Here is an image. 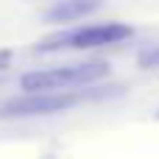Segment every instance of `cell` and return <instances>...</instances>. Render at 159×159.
I'll use <instances>...</instances> for the list:
<instances>
[{
    "label": "cell",
    "mask_w": 159,
    "mask_h": 159,
    "mask_svg": "<svg viewBox=\"0 0 159 159\" xmlns=\"http://www.w3.org/2000/svg\"><path fill=\"white\" fill-rule=\"evenodd\" d=\"M134 31L126 22H98V25H84L75 31H59L48 39H42L36 48L39 50H87V48H106L115 42L129 39Z\"/></svg>",
    "instance_id": "1"
},
{
    "label": "cell",
    "mask_w": 159,
    "mask_h": 159,
    "mask_svg": "<svg viewBox=\"0 0 159 159\" xmlns=\"http://www.w3.org/2000/svg\"><path fill=\"white\" fill-rule=\"evenodd\" d=\"M106 73V64H78V67H56V70H36L22 75L20 87L31 89V92H50V89H67V87H78V84H89L95 78H101Z\"/></svg>",
    "instance_id": "2"
},
{
    "label": "cell",
    "mask_w": 159,
    "mask_h": 159,
    "mask_svg": "<svg viewBox=\"0 0 159 159\" xmlns=\"http://www.w3.org/2000/svg\"><path fill=\"white\" fill-rule=\"evenodd\" d=\"M75 103L73 95H64L59 89L50 92H31L25 89V95L8 98L6 103H0V117H36V115H53L61 109H70Z\"/></svg>",
    "instance_id": "3"
},
{
    "label": "cell",
    "mask_w": 159,
    "mask_h": 159,
    "mask_svg": "<svg viewBox=\"0 0 159 159\" xmlns=\"http://www.w3.org/2000/svg\"><path fill=\"white\" fill-rule=\"evenodd\" d=\"M98 6H101V0H61V3H56L45 11V20L48 22H70V20H78V17H87Z\"/></svg>",
    "instance_id": "4"
},
{
    "label": "cell",
    "mask_w": 159,
    "mask_h": 159,
    "mask_svg": "<svg viewBox=\"0 0 159 159\" xmlns=\"http://www.w3.org/2000/svg\"><path fill=\"white\" fill-rule=\"evenodd\" d=\"M140 67L143 70H159V48H151V50H145V53H140Z\"/></svg>",
    "instance_id": "5"
},
{
    "label": "cell",
    "mask_w": 159,
    "mask_h": 159,
    "mask_svg": "<svg viewBox=\"0 0 159 159\" xmlns=\"http://www.w3.org/2000/svg\"><path fill=\"white\" fill-rule=\"evenodd\" d=\"M157 117H159V112H157Z\"/></svg>",
    "instance_id": "6"
}]
</instances>
